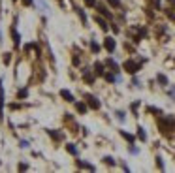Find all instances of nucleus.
I'll return each mask as SVG.
<instances>
[{
    "label": "nucleus",
    "instance_id": "obj_11",
    "mask_svg": "<svg viewBox=\"0 0 175 173\" xmlns=\"http://www.w3.org/2000/svg\"><path fill=\"white\" fill-rule=\"evenodd\" d=\"M75 11L79 13V17H81V21H83V23H87V17H85V13H83V10H81V8H75Z\"/></svg>",
    "mask_w": 175,
    "mask_h": 173
},
{
    "label": "nucleus",
    "instance_id": "obj_1",
    "mask_svg": "<svg viewBox=\"0 0 175 173\" xmlns=\"http://www.w3.org/2000/svg\"><path fill=\"white\" fill-rule=\"evenodd\" d=\"M124 70L130 72V73H136L139 70V64H137V62H134V60H126V62H124Z\"/></svg>",
    "mask_w": 175,
    "mask_h": 173
},
{
    "label": "nucleus",
    "instance_id": "obj_22",
    "mask_svg": "<svg viewBox=\"0 0 175 173\" xmlns=\"http://www.w3.org/2000/svg\"><path fill=\"white\" fill-rule=\"evenodd\" d=\"M90 49H92V51L96 53L98 49H100V47H98V43H94V41H92V43H90Z\"/></svg>",
    "mask_w": 175,
    "mask_h": 173
},
{
    "label": "nucleus",
    "instance_id": "obj_20",
    "mask_svg": "<svg viewBox=\"0 0 175 173\" xmlns=\"http://www.w3.org/2000/svg\"><path fill=\"white\" fill-rule=\"evenodd\" d=\"M10 58H11L10 53H6V55H4V64H10Z\"/></svg>",
    "mask_w": 175,
    "mask_h": 173
},
{
    "label": "nucleus",
    "instance_id": "obj_12",
    "mask_svg": "<svg viewBox=\"0 0 175 173\" xmlns=\"http://www.w3.org/2000/svg\"><path fill=\"white\" fill-rule=\"evenodd\" d=\"M2 106H4V92H2V87H0V115H2Z\"/></svg>",
    "mask_w": 175,
    "mask_h": 173
},
{
    "label": "nucleus",
    "instance_id": "obj_24",
    "mask_svg": "<svg viewBox=\"0 0 175 173\" xmlns=\"http://www.w3.org/2000/svg\"><path fill=\"white\" fill-rule=\"evenodd\" d=\"M87 6H96V0H85Z\"/></svg>",
    "mask_w": 175,
    "mask_h": 173
},
{
    "label": "nucleus",
    "instance_id": "obj_9",
    "mask_svg": "<svg viewBox=\"0 0 175 173\" xmlns=\"http://www.w3.org/2000/svg\"><path fill=\"white\" fill-rule=\"evenodd\" d=\"M96 21H98V25H100L104 30H107V23H106V21H104L102 17H96Z\"/></svg>",
    "mask_w": 175,
    "mask_h": 173
},
{
    "label": "nucleus",
    "instance_id": "obj_19",
    "mask_svg": "<svg viewBox=\"0 0 175 173\" xmlns=\"http://www.w3.org/2000/svg\"><path fill=\"white\" fill-rule=\"evenodd\" d=\"M26 94H29V91H26V88H23V91H19V98H25Z\"/></svg>",
    "mask_w": 175,
    "mask_h": 173
},
{
    "label": "nucleus",
    "instance_id": "obj_16",
    "mask_svg": "<svg viewBox=\"0 0 175 173\" xmlns=\"http://www.w3.org/2000/svg\"><path fill=\"white\" fill-rule=\"evenodd\" d=\"M107 2L113 6V8H119V6H121V2H119V0H107Z\"/></svg>",
    "mask_w": 175,
    "mask_h": 173
},
{
    "label": "nucleus",
    "instance_id": "obj_17",
    "mask_svg": "<svg viewBox=\"0 0 175 173\" xmlns=\"http://www.w3.org/2000/svg\"><path fill=\"white\" fill-rule=\"evenodd\" d=\"M158 81H160V83H162V85H166V83H167V79H166V75H162V73H160V75H158Z\"/></svg>",
    "mask_w": 175,
    "mask_h": 173
},
{
    "label": "nucleus",
    "instance_id": "obj_18",
    "mask_svg": "<svg viewBox=\"0 0 175 173\" xmlns=\"http://www.w3.org/2000/svg\"><path fill=\"white\" fill-rule=\"evenodd\" d=\"M85 81H87V83H92V81H94V77H92L90 73H85Z\"/></svg>",
    "mask_w": 175,
    "mask_h": 173
},
{
    "label": "nucleus",
    "instance_id": "obj_8",
    "mask_svg": "<svg viewBox=\"0 0 175 173\" xmlns=\"http://www.w3.org/2000/svg\"><path fill=\"white\" fill-rule=\"evenodd\" d=\"M75 109H77L79 113H85L87 111V106H85V103H81V102H77V103H75Z\"/></svg>",
    "mask_w": 175,
    "mask_h": 173
},
{
    "label": "nucleus",
    "instance_id": "obj_2",
    "mask_svg": "<svg viewBox=\"0 0 175 173\" xmlns=\"http://www.w3.org/2000/svg\"><path fill=\"white\" fill-rule=\"evenodd\" d=\"M104 47H106L109 53L115 51V40H113V38H106V40H104Z\"/></svg>",
    "mask_w": 175,
    "mask_h": 173
},
{
    "label": "nucleus",
    "instance_id": "obj_10",
    "mask_svg": "<svg viewBox=\"0 0 175 173\" xmlns=\"http://www.w3.org/2000/svg\"><path fill=\"white\" fill-rule=\"evenodd\" d=\"M137 137H139L141 141H145V139H147V136H145V132H143V128H137Z\"/></svg>",
    "mask_w": 175,
    "mask_h": 173
},
{
    "label": "nucleus",
    "instance_id": "obj_6",
    "mask_svg": "<svg viewBox=\"0 0 175 173\" xmlns=\"http://www.w3.org/2000/svg\"><path fill=\"white\" fill-rule=\"evenodd\" d=\"M49 136H53L55 139H64V134L62 132H53V130H49Z\"/></svg>",
    "mask_w": 175,
    "mask_h": 173
},
{
    "label": "nucleus",
    "instance_id": "obj_15",
    "mask_svg": "<svg viewBox=\"0 0 175 173\" xmlns=\"http://www.w3.org/2000/svg\"><path fill=\"white\" fill-rule=\"evenodd\" d=\"M66 149H68V153H72V154H75V153H77V149H75V147H74V145H68V147H66Z\"/></svg>",
    "mask_w": 175,
    "mask_h": 173
},
{
    "label": "nucleus",
    "instance_id": "obj_25",
    "mask_svg": "<svg viewBox=\"0 0 175 173\" xmlns=\"http://www.w3.org/2000/svg\"><path fill=\"white\" fill-rule=\"evenodd\" d=\"M152 6H155V8L158 10V8H160V0H152Z\"/></svg>",
    "mask_w": 175,
    "mask_h": 173
},
{
    "label": "nucleus",
    "instance_id": "obj_26",
    "mask_svg": "<svg viewBox=\"0 0 175 173\" xmlns=\"http://www.w3.org/2000/svg\"><path fill=\"white\" fill-rule=\"evenodd\" d=\"M23 2H25V4H30V2H32V0H23Z\"/></svg>",
    "mask_w": 175,
    "mask_h": 173
},
{
    "label": "nucleus",
    "instance_id": "obj_21",
    "mask_svg": "<svg viewBox=\"0 0 175 173\" xmlns=\"http://www.w3.org/2000/svg\"><path fill=\"white\" fill-rule=\"evenodd\" d=\"M147 111H151V113H160V109H158V107H147Z\"/></svg>",
    "mask_w": 175,
    "mask_h": 173
},
{
    "label": "nucleus",
    "instance_id": "obj_23",
    "mask_svg": "<svg viewBox=\"0 0 175 173\" xmlns=\"http://www.w3.org/2000/svg\"><path fill=\"white\" fill-rule=\"evenodd\" d=\"M104 77H106L107 81H115V77H113V75H111V73H104Z\"/></svg>",
    "mask_w": 175,
    "mask_h": 173
},
{
    "label": "nucleus",
    "instance_id": "obj_7",
    "mask_svg": "<svg viewBox=\"0 0 175 173\" xmlns=\"http://www.w3.org/2000/svg\"><path fill=\"white\" fill-rule=\"evenodd\" d=\"M121 136H122V137H124V139H126V141L134 143V136H132V134H128V132H124V130H122V132H121Z\"/></svg>",
    "mask_w": 175,
    "mask_h": 173
},
{
    "label": "nucleus",
    "instance_id": "obj_5",
    "mask_svg": "<svg viewBox=\"0 0 175 173\" xmlns=\"http://www.w3.org/2000/svg\"><path fill=\"white\" fill-rule=\"evenodd\" d=\"M94 70H96L98 75H104V64H102V62H96V64H94Z\"/></svg>",
    "mask_w": 175,
    "mask_h": 173
},
{
    "label": "nucleus",
    "instance_id": "obj_4",
    "mask_svg": "<svg viewBox=\"0 0 175 173\" xmlns=\"http://www.w3.org/2000/svg\"><path fill=\"white\" fill-rule=\"evenodd\" d=\"M60 96H62V98H64L66 102H74V96L70 94L68 91H64V88H62V91H60Z\"/></svg>",
    "mask_w": 175,
    "mask_h": 173
},
{
    "label": "nucleus",
    "instance_id": "obj_14",
    "mask_svg": "<svg viewBox=\"0 0 175 173\" xmlns=\"http://www.w3.org/2000/svg\"><path fill=\"white\" fill-rule=\"evenodd\" d=\"M104 162H106V164H109V166H113V164H115V160H113L111 156H106V158H104Z\"/></svg>",
    "mask_w": 175,
    "mask_h": 173
},
{
    "label": "nucleus",
    "instance_id": "obj_13",
    "mask_svg": "<svg viewBox=\"0 0 175 173\" xmlns=\"http://www.w3.org/2000/svg\"><path fill=\"white\" fill-rule=\"evenodd\" d=\"M98 10H100V13H104V15H106V17H111V13L106 10V8H104V6H98Z\"/></svg>",
    "mask_w": 175,
    "mask_h": 173
},
{
    "label": "nucleus",
    "instance_id": "obj_3",
    "mask_svg": "<svg viewBox=\"0 0 175 173\" xmlns=\"http://www.w3.org/2000/svg\"><path fill=\"white\" fill-rule=\"evenodd\" d=\"M87 106H90L92 109H100V102H98L94 96H87Z\"/></svg>",
    "mask_w": 175,
    "mask_h": 173
}]
</instances>
